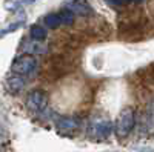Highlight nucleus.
<instances>
[{
  "label": "nucleus",
  "mask_w": 154,
  "mask_h": 152,
  "mask_svg": "<svg viewBox=\"0 0 154 152\" xmlns=\"http://www.w3.org/2000/svg\"><path fill=\"white\" fill-rule=\"evenodd\" d=\"M136 124V115H134V109L133 108H125L120 111L117 120H116V126H114V132L117 137L125 138L131 134V131L134 129Z\"/></svg>",
  "instance_id": "nucleus-1"
},
{
  "label": "nucleus",
  "mask_w": 154,
  "mask_h": 152,
  "mask_svg": "<svg viewBox=\"0 0 154 152\" xmlns=\"http://www.w3.org/2000/svg\"><path fill=\"white\" fill-rule=\"evenodd\" d=\"M48 106V95L42 89H34L26 97V108L32 112H42Z\"/></svg>",
  "instance_id": "nucleus-2"
},
{
  "label": "nucleus",
  "mask_w": 154,
  "mask_h": 152,
  "mask_svg": "<svg viewBox=\"0 0 154 152\" xmlns=\"http://www.w3.org/2000/svg\"><path fill=\"white\" fill-rule=\"evenodd\" d=\"M37 66V61L35 58L31 55V54H23L20 57H17L12 63V72L14 74H19V75H26V74H31Z\"/></svg>",
  "instance_id": "nucleus-3"
},
{
  "label": "nucleus",
  "mask_w": 154,
  "mask_h": 152,
  "mask_svg": "<svg viewBox=\"0 0 154 152\" xmlns=\"http://www.w3.org/2000/svg\"><path fill=\"white\" fill-rule=\"evenodd\" d=\"M111 129H112V124L108 120L99 118V120H94L91 123V126H89V134L96 138H106L111 134Z\"/></svg>",
  "instance_id": "nucleus-4"
},
{
  "label": "nucleus",
  "mask_w": 154,
  "mask_h": 152,
  "mask_svg": "<svg viewBox=\"0 0 154 152\" xmlns=\"http://www.w3.org/2000/svg\"><path fill=\"white\" fill-rule=\"evenodd\" d=\"M65 8L69 9L72 14L82 16V17H86V16L93 14V8H91V5H89L86 0H71V2L66 3Z\"/></svg>",
  "instance_id": "nucleus-5"
},
{
  "label": "nucleus",
  "mask_w": 154,
  "mask_h": 152,
  "mask_svg": "<svg viewBox=\"0 0 154 152\" xmlns=\"http://www.w3.org/2000/svg\"><path fill=\"white\" fill-rule=\"evenodd\" d=\"M57 129L62 131V132H72L75 129H79L80 126V121L77 120L75 117H60L56 123Z\"/></svg>",
  "instance_id": "nucleus-6"
},
{
  "label": "nucleus",
  "mask_w": 154,
  "mask_h": 152,
  "mask_svg": "<svg viewBox=\"0 0 154 152\" xmlns=\"http://www.w3.org/2000/svg\"><path fill=\"white\" fill-rule=\"evenodd\" d=\"M43 23H45V26H48V28H59V26L63 25V20H62L60 12H51V14L45 16Z\"/></svg>",
  "instance_id": "nucleus-7"
},
{
  "label": "nucleus",
  "mask_w": 154,
  "mask_h": 152,
  "mask_svg": "<svg viewBox=\"0 0 154 152\" xmlns=\"http://www.w3.org/2000/svg\"><path fill=\"white\" fill-rule=\"evenodd\" d=\"M29 35L34 42H43L46 39V31L43 26H38V25H34L29 31Z\"/></svg>",
  "instance_id": "nucleus-8"
},
{
  "label": "nucleus",
  "mask_w": 154,
  "mask_h": 152,
  "mask_svg": "<svg viewBox=\"0 0 154 152\" xmlns=\"http://www.w3.org/2000/svg\"><path fill=\"white\" fill-rule=\"evenodd\" d=\"M8 86L11 88L14 92H19V91H22V88L25 86V82L22 80V75H19V74H16L14 77H11L9 80H8Z\"/></svg>",
  "instance_id": "nucleus-9"
},
{
  "label": "nucleus",
  "mask_w": 154,
  "mask_h": 152,
  "mask_svg": "<svg viewBox=\"0 0 154 152\" xmlns=\"http://www.w3.org/2000/svg\"><path fill=\"white\" fill-rule=\"evenodd\" d=\"M60 16H62V20H63V25H66V26H69V25H72L74 23V16L75 14H72V12L69 11V9H63V11H60Z\"/></svg>",
  "instance_id": "nucleus-10"
},
{
  "label": "nucleus",
  "mask_w": 154,
  "mask_h": 152,
  "mask_svg": "<svg viewBox=\"0 0 154 152\" xmlns=\"http://www.w3.org/2000/svg\"><path fill=\"white\" fill-rule=\"evenodd\" d=\"M105 2L111 6H120V5H126V3H131L133 0H105Z\"/></svg>",
  "instance_id": "nucleus-11"
},
{
  "label": "nucleus",
  "mask_w": 154,
  "mask_h": 152,
  "mask_svg": "<svg viewBox=\"0 0 154 152\" xmlns=\"http://www.w3.org/2000/svg\"><path fill=\"white\" fill-rule=\"evenodd\" d=\"M20 25L22 23H12V25H9V28H6V29H2L0 31V37L2 35H5V34H9V32H12L14 29H17V28H20Z\"/></svg>",
  "instance_id": "nucleus-12"
},
{
  "label": "nucleus",
  "mask_w": 154,
  "mask_h": 152,
  "mask_svg": "<svg viewBox=\"0 0 154 152\" xmlns=\"http://www.w3.org/2000/svg\"><path fill=\"white\" fill-rule=\"evenodd\" d=\"M22 2H23V3H29V5H31V3L37 2V0H22Z\"/></svg>",
  "instance_id": "nucleus-13"
},
{
  "label": "nucleus",
  "mask_w": 154,
  "mask_h": 152,
  "mask_svg": "<svg viewBox=\"0 0 154 152\" xmlns=\"http://www.w3.org/2000/svg\"><path fill=\"white\" fill-rule=\"evenodd\" d=\"M143 0H133V3H142Z\"/></svg>",
  "instance_id": "nucleus-14"
}]
</instances>
